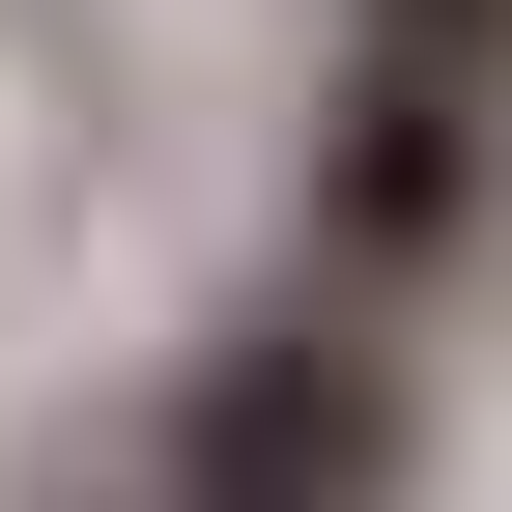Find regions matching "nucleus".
Segmentation results:
<instances>
[{
    "instance_id": "1",
    "label": "nucleus",
    "mask_w": 512,
    "mask_h": 512,
    "mask_svg": "<svg viewBox=\"0 0 512 512\" xmlns=\"http://www.w3.org/2000/svg\"><path fill=\"white\" fill-rule=\"evenodd\" d=\"M143 484H171V512H399V342H370V285L228 313V342L171 370Z\"/></svg>"
},
{
    "instance_id": "2",
    "label": "nucleus",
    "mask_w": 512,
    "mask_h": 512,
    "mask_svg": "<svg viewBox=\"0 0 512 512\" xmlns=\"http://www.w3.org/2000/svg\"><path fill=\"white\" fill-rule=\"evenodd\" d=\"M484 228V86L456 57H342V143H313V256L342 285H427Z\"/></svg>"
},
{
    "instance_id": "3",
    "label": "nucleus",
    "mask_w": 512,
    "mask_h": 512,
    "mask_svg": "<svg viewBox=\"0 0 512 512\" xmlns=\"http://www.w3.org/2000/svg\"><path fill=\"white\" fill-rule=\"evenodd\" d=\"M370 57H456V86H512V0H342Z\"/></svg>"
},
{
    "instance_id": "4",
    "label": "nucleus",
    "mask_w": 512,
    "mask_h": 512,
    "mask_svg": "<svg viewBox=\"0 0 512 512\" xmlns=\"http://www.w3.org/2000/svg\"><path fill=\"white\" fill-rule=\"evenodd\" d=\"M57 512H171V484H143V456H86V484H57Z\"/></svg>"
}]
</instances>
